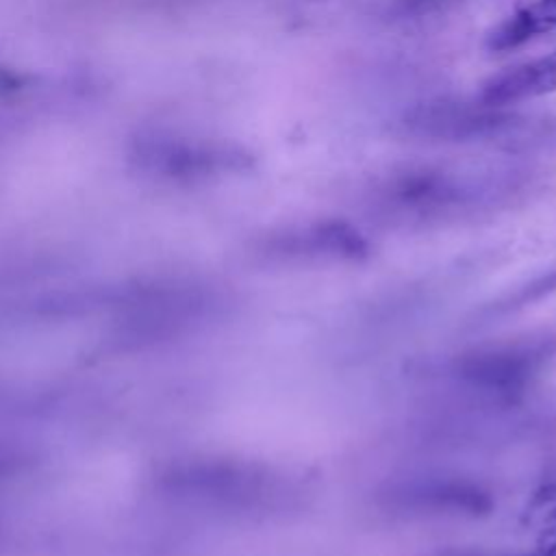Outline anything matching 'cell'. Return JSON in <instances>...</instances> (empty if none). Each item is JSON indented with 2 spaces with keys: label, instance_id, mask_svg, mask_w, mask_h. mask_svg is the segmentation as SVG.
Wrapping results in <instances>:
<instances>
[{
  "label": "cell",
  "instance_id": "6da1fadb",
  "mask_svg": "<svg viewBox=\"0 0 556 556\" xmlns=\"http://www.w3.org/2000/svg\"><path fill=\"white\" fill-rule=\"evenodd\" d=\"M528 182L513 165L406 163L371 182L367 211L393 226H430L508 202Z\"/></svg>",
  "mask_w": 556,
  "mask_h": 556
},
{
  "label": "cell",
  "instance_id": "7a4b0ae2",
  "mask_svg": "<svg viewBox=\"0 0 556 556\" xmlns=\"http://www.w3.org/2000/svg\"><path fill=\"white\" fill-rule=\"evenodd\" d=\"M163 486L180 497L230 513H280L300 495V482L263 463L204 458L172 467Z\"/></svg>",
  "mask_w": 556,
  "mask_h": 556
},
{
  "label": "cell",
  "instance_id": "3957f363",
  "mask_svg": "<svg viewBox=\"0 0 556 556\" xmlns=\"http://www.w3.org/2000/svg\"><path fill=\"white\" fill-rule=\"evenodd\" d=\"M554 354L556 334L545 332L463 352L445 363V376L476 397L515 402Z\"/></svg>",
  "mask_w": 556,
  "mask_h": 556
},
{
  "label": "cell",
  "instance_id": "277c9868",
  "mask_svg": "<svg viewBox=\"0 0 556 556\" xmlns=\"http://www.w3.org/2000/svg\"><path fill=\"white\" fill-rule=\"evenodd\" d=\"M378 506L397 517H484L493 510L491 493L465 478L413 476L384 484Z\"/></svg>",
  "mask_w": 556,
  "mask_h": 556
},
{
  "label": "cell",
  "instance_id": "5b68a950",
  "mask_svg": "<svg viewBox=\"0 0 556 556\" xmlns=\"http://www.w3.org/2000/svg\"><path fill=\"white\" fill-rule=\"evenodd\" d=\"M371 252L367 237L345 219H319L263 237L256 254L276 265L358 263Z\"/></svg>",
  "mask_w": 556,
  "mask_h": 556
},
{
  "label": "cell",
  "instance_id": "8992f818",
  "mask_svg": "<svg viewBox=\"0 0 556 556\" xmlns=\"http://www.w3.org/2000/svg\"><path fill=\"white\" fill-rule=\"evenodd\" d=\"M404 132L434 141H480L504 137L521 126L508 106L476 100H430L413 106L402 117Z\"/></svg>",
  "mask_w": 556,
  "mask_h": 556
},
{
  "label": "cell",
  "instance_id": "52a82bcc",
  "mask_svg": "<svg viewBox=\"0 0 556 556\" xmlns=\"http://www.w3.org/2000/svg\"><path fill=\"white\" fill-rule=\"evenodd\" d=\"M554 91H556V52L493 74L482 83L478 98L489 104L508 106V104H517V102L547 96Z\"/></svg>",
  "mask_w": 556,
  "mask_h": 556
},
{
  "label": "cell",
  "instance_id": "ba28073f",
  "mask_svg": "<svg viewBox=\"0 0 556 556\" xmlns=\"http://www.w3.org/2000/svg\"><path fill=\"white\" fill-rule=\"evenodd\" d=\"M556 28V0H526L484 39L489 52H506Z\"/></svg>",
  "mask_w": 556,
  "mask_h": 556
},
{
  "label": "cell",
  "instance_id": "9c48e42d",
  "mask_svg": "<svg viewBox=\"0 0 556 556\" xmlns=\"http://www.w3.org/2000/svg\"><path fill=\"white\" fill-rule=\"evenodd\" d=\"M556 293V267H552L549 271L532 278L530 282L521 285L517 291L508 293L506 298L497 300L493 306H489L491 313H510V311H517L521 306H528V304H534L547 295Z\"/></svg>",
  "mask_w": 556,
  "mask_h": 556
},
{
  "label": "cell",
  "instance_id": "30bf717a",
  "mask_svg": "<svg viewBox=\"0 0 556 556\" xmlns=\"http://www.w3.org/2000/svg\"><path fill=\"white\" fill-rule=\"evenodd\" d=\"M371 11L384 20H417L445 9L456 0H367Z\"/></svg>",
  "mask_w": 556,
  "mask_h": 556
},
{
  "label": "cell",
  "instance_id": "8fae6325",
  "mask_svg": "<svg viewBox=\"0 0 556 556\" xmlns=\"http://www.w3.org/2000/svg\"><path fill=\"white\" fill-rule=\"evenodd\" d=\"M447 556H482V554H447Z\"/></svg>",
  "mask_w": 556,
  "mask_h": 556
}]
</instances>
